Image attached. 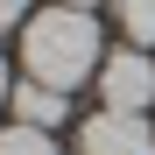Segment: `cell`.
<instances>
[{"mask_svg": "<svg viewBox=\"0 0 155 155\" xmlns=\"http://www.w3.org/2000/svg\"><path fill=\"white\" fill-rule=\"evenodd\" d=\"M21 64H28L35 85L78 92V85L99 78V64H106V35H99V21L85 7H57V0H49L42 14H28V28H21Z\"/></svg>", "mask_w": 155, "mask_h": 155, "instance_id": "1", "label": "cell"}, {"mask_svg": "<svg viewBox=\"0 0 155 155\" xmlns=\"http://www.w3.org/2000/svg\"><path fill=\"white\" fill-rule=\"evenodd\" d=\"M92 85H99V106L106 113H148L155 106V64H148V49H113Z\"/></svg>", "mask_w": 155, "mask_h": 155, "instance_id": "2", "label": "cell"}, {"mask_svg": "<svg viewBox=\"0 0 155 155\" xmlns=\"http://www.w3.org/2000/svg\"><path fill=\"white\" fill-rule=\"evenodd\" d=\"M78 155H155V120L148 113H106L99 106L78 134Z\"/></svg>", "mask_w": 155, "mask_h": 155, "instance_id": "3", "label": "cell"}, {"mask_svg": "<svg viewBox=\"0 0 155 155\" xmlns=\"http://www.w3.org/2000/svg\"><path fill=\"white\" fill-rule=\"evenodd\" d=\"M7 106H14L21 127H42V134H49V127H64V120H71V92L35 85V78H14V99H7Z\"/></svg>", "mask_w": 155, "mask_h": 155, "instance_id": "4", "label": "cell"}, {"mask_svg": "<svg viewBox=\"0 0 155 155\" xmlns=\"http://www.w3.org/2000/svg\"><path fill=\"white\" fill-rule=\"evenodd\" d=\"M113 21L127 28V49H155V0H113Z\"/></svg>", "mask_w": 155, "mask_h": 155, "instance_id": "5", "label": "cell"}, {"mask_svg": "<svg viewBox=\"0 0 155 155\" xmlns=\"http://www.w3.org/2000/svg\"><path fill=\"white\" fill-rule=\"evenodd\" d=\"M0 155H57V134H42V127H0Z\"/></svg>", "mask_w": 155, "mask_h": 155, "instance_id": "6", "label": "cell"}, {"mask_svg": "<svg viewBox=\"0 0 155 155\" xmlns=\"http://www.w3.org/2000/svg\"><path fill=\"white\" fill-rule=\"evenodd\" d=\"M14 28H28V0H0V35H14Z\"/></svg>", "mask_w": 155, "mask_h": 155, "instance_id": "7", "label": "cell"}, {"mask_svg": "<svg viewBox=\"0 0 155 155\" xmlns=\"http://www.w3.org/2000/svg\"><path fill=\"white\" fill-rule=\"evenodd\" d=\"M14 99V78H7V57H0V106Z\"/></svg>", "mask_w": 155, "mask_h": 155, "instance_id": "8", "label": "cell"}, {"mask_svg": "<svg viewBox=\"0 0 155 155\" xmlns=\"http://www.w3.org/2000/svg\"><path fill=\"white\" fill-rule=\"evenodd\" d=\"M57 7H85V14H92V7H99V0H57Z\"/></svg>", "mask_w": 155, "mask_h": 155, "instance_id": "9", "label": "cell"}]
</instances>
